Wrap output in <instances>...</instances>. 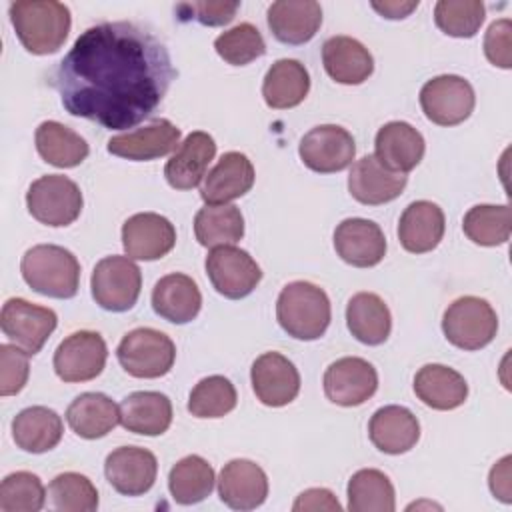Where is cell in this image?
Masks as SVG:
<instances>
[{
  "label": "cell",
  "instance_id": "1",
  "mask_svg": "<svg viewBox=\"0 0 512 512\" xmlns=\"http://www.w3.org/2000/svg\"><path fill=\"white\" fill-rule=\"evenodd\" d=\"M174 78L164 42L120 20L86 28L56 66L52 86L68 114L124 130L152 116Z\"/></svg>",
  "mask_w": 512,
  "mask_h": 512
},
{
  "label": "cell",
  "instance_id": "2",
  "mask_svg": "<svg viewBox=\"0 0 512 512\" xmlns=\"http://www.w3.org/2000/svg\"><path fill=\"white\" fill-rule=\"evenodd\" d=\"M10 22L22 46L36 56L58 52L72 26L70 8L56 0L12 2Z\"/></svg>",
  "mask_w": 512,
  "mask_h": 512
},
{
  "label": "cell",
  "instance_id": "3",
  "mask_svg": "<svg viewBox=\"0 0 512 512\" xmlns=\"http://www.w3.org/2000/svg\"><path fill=\"white\" fill-rule=\"evenodd\" d=\"M332 308L326 292L306 280L290 282L276 300V320L296 340H318L330 324Z\"/></svg>",
  "mask_w": 512,
  "mask_h": 512
},
{
  "label": "cell",
  "instance_id": "4",
  "mask_svg": "<svg viewBox=\"0 0 512 512\" xmlns=\"http://www.w3.org/2000/svg\"><path fill=\"white\" fill-rule=\"evenodd\" d=\"M20 272L34 292L50 298H74L80 286L78 258L56 244H38L28 248L22 256Z\"/></svg>",
  "mask_w": 512,
  "mask_h": 512
},
{
  "label": "cell",
  "instance_id": "5",
  "mask_svg": "<svg viewBox=\"0 0 512 512\" xmlns=\"http://www.w3.org/2000/svg\"><path fill=\"white\" fill-rule=\"evenodd\" d=\"M442 332L456 348L480 350L494 340L498 316L484 298L462 296L444 310Z\"/></svg>",
  "mask_w": 512,
  "mask_h": 512
},
{
  "label": "cell",
  "instance_id": "6",
  "mask_svg": "<svg viewBox=\"0 0 512 512\" xmlns=\"http://www.w3.org/2000/svg\"><path fill=\"white\" fill-rule=\"evenodd\" d=\"M26 206L40 224L58 228L72 224L80 216L84 198L78 184L68 176L46 174L30 184Z\"/></svg>",
  "mask_w": 512,
  "mask_h": 512
},
{
  "label": "cell",
  "instance_id": "7",
  "mask_svg": "<svg viewBox=\"0 0 512 512\" xmlns=\"http://www.w3.org/2000/svg\"><path fill=\"white\" fill-rule=\"evenodd\" d=\"M120 366L134 378H160L168 374L176 360V346L160 330L134 328L118 344Z\"/></svg>",
  "mask_w": 512,
  "mask_h": 512
},
{
  "label": "cell",
  "instance_id": "8",
  "mask_svg": "<svg viewBox=\"0 0 512 512\" xmlns=\"http://www.w3.org/2000/svg\"><path fill=\"white\" fill-rule=\"evenodd\" d=\"M90 290L96 304L108 312L130 310L142 290V274L130 256H106L92 272Z\"/></svg>",
  "mask_w": 512,
  "mask_h": 512
},
{
  "label": "cell",
  "instance_id": "9",
  "mask_svg": "<svg viewBox=\"0 0 512 512\" xmlns=\"http://www.w3.org/2000/svg\"><path fill=\"white\" fill-rule=\"evenodd\" d=\"M56 326L58 316L52 308L32 304L24 298H8L0 312V328L4 336L28 356L42 350Z\"/></svg>",
  "mask_w": 512,
  "mask_h": 512
},
{
  "label": "cell",
  "instance_id": "10",
  "mask_svg": "<svg viewBox=\"0 0 512 512\" xmlns=\"http://www.w3.org/2000/svg\"><path fill=\"white\" fill-rule=\"evenodd\" d=\"M476 104L472 84L456 74H442L428 80L420 90L424 116L438 126H456L468 120Z\"/></svg>",
  "mask_w": 512,
  "mask_h": 512
},
{
  "label": "cell",
  "instance_id": "11",
  "mask_svg": "<svg viewBox=\"0 0 512 512\" xmlns=\"http://www.w3.org/2000/svg\"><path fill=\"white\" fill-rule=\"evenodd\" d=\"M206 274L218 294L230 300L246 298L262 280L256 260L232 244L216 246L206 256Z\"/></svg>",
  "mask_w": 512,
  "mask_h": 512
},
{
  "label": "cell",
  "instance_id": "12",
  "mask_svg": "<svg viewBox=\"0 0 512 512\" xmlns=\"http://www.w3.org/2000/svg\"><path fill=\"white\" fill-rule=\"evenodd\" d=\"M108 348L104 338L92 330H78L66 336L54 352V372L64 382H88L100 376L106 366Z\"/></svg>",
  "mask_w": 512,
  "mask_h": 512
},
{
  "label": "cell",
  "instance_id": "13",
  "mask_svg": "<svg viewBox=\"0 0 512 512\" xmlns=\"http://www.w3.org/2000/svg\"><path fill=\"white\" fill-rule=\"evenodd\" d=\"M298 154L310 170L318 174H332L352 164L356 144L346 128L338 124H320L304 134Z\"/></svg>",
  "mask_w": 512,
  "mask_h": 512
},
{
  "label": "cell",
  "instance_id": "14",
  "mask_svg": "<svg viewBox=\"0 0 512 512\" xmlns=\"http://www.w3.org/2000/svg\"><path fill=\"white\" fill-rule=\"evenodd\" d=\"M322 384L330 402L352 408L374 396L378 388V372L364 358L344 356L326 368Z\"/></svg>",
  "mask_w": 512,
  "mask_h": 512
},
{
  "label": "cell",
  "instance_id": "15",
  "mask_svg": "<svg viewBox=\"0 0 512 512\" xmlns=\"http://www.w3.org/2000/svg\"><path fill=\"white\" fill-rule=\"evenodd\" d=\"M104 474L118 494L142 496L154 486L158 460L146 448L120 446L106 456Z\"/></svg>",
  "mask_w": 512,
  "mask_h": 512
},
{
  "label": "cell",
  "instance_id": "16",
  "mask_svg": "<svg viewBox=\"0 0 512 512\" xmlns=\"http://www.w3.org/2000/svg\"><path fill=\"white\" fill-rule=\"evenodd\" d=\"M174 244V224L156 212L134 214L122 224V246L132 260H160Z\"/></svg>",
  "mask_w": 512,
  "mask_h": 512
},
{
  "label": "cell",
  "instance_id": "17",
  "mask_svg": "<svg viewBox=\"0 0 512 512\" xmlns=\"http://www.w3.org/2000/svg\"><path fill=\"white\" fill-rule=\"evenodd\" d=\"M250 380L256 398L272 408L290 404L300 392V374L280 352H264L258 356L252 364Z\"/></svg>",
  "mask_w": 512,
  "mask_h": 512
},
{
  "label": "cell",
  "instance_id": "18",
  "mask_svg": "<svg viewBox=\"0 0 512 512\" xmlns=\"http://www.w3.org/2000/svg\"><path fill=\"white\" fill-rule=\"evenodd\" d=\"M334 250L350 266L372 268L386 256V236L372 220L346 218L334 230Z\"/></svg>",
  "mask_w": 512,
  "mask_h": 512
},
{
  "label": "cell",
  "instance_id": "19",
  "mask_svg": "<svg viewBox=\"0 0 512 512\" xmlns=\"http://www.w3.org/2000/svg\"><path fill=\"white\" fill-rule=\"evenodd\" d=\"M408 184L404 172H394L380 164L374 154H366L354 162L348 176V192L366 206H378L396 200Z\"/></svg>",
  "mask_w": 512,
  "mask_h": 512
},
{
  "label": "cell",
  "instance_id": "20",
  "mask_svg": "<svg viewBox=\"0 0 512 512\" xmlns=\"http://www.w3.org/2000/svg\"><path fill=\"white\" fill-rule=\"evenodd\" d=\"M218 496L232 510H254L268 496V476L252 460H230L220 470Z\"/></svg>",
  "mask_w": 512,
  "mask_h": 512
},
{
  "label": "cell",
  "instance_id": "21",
  "mask_svg": "<svg viewBox=\"0 0 512 512\" xmlns=\"http://www.w3.org/2000/svg\"><path fill=\"white\" fill-rule=\"evenodd\" d=\"M180 128L166 118H158L152 124L112 136L108 140V152L126 160H154L170 154L180 146Z\"/></svg>",
  "mask_w": 512,
  "mask_h": 512
},
{
  "label": "cell",
  "instance_id": "22",
  "mask_svg": "<svg viewBox=\"0 0 512 512\" xmlns=\"http://www.w3.org/2000/svg\"><path fill=\"white\" fill-rule=\"evenodd\" d=\"M216 156V142L208 132H190L164 166L166 182L176 190H192L206 178L208 164Z\"/></svg>",
  "mask_w": 512,
  "mask_h": 512
},
{
  "label": "cell",
  "instance_id": "23",
  "mask_svg": "<svg viewBox=\"0 0 512 512\" xmlns=\"http://www.w3.org/2000/svg\"><path fill=\"white\" fill-rule=\"evenodd\" d=\"M266 20L276 40L298 46L316 36L322 8L314 0H278L268 6Z\"/></svg>",
  "mask_w": 512,
  "mask_h": 512
},
{
  "label": "cell",
  "instance_id": "24",
  "mask_svg": "<svg viewBox=\"0 0 512 512\" xmlns=\"http://www.w3.org/2000/svg\"><path fill=\"white\" fill-rule=\"evenodd\" d=\"M254 166L242 152H226L206 174L200 196L206 204H226L250 192L254 186Z\"/></svg>",
  "mask_w": 512,
  "mask_h": 512
},
{
  "label": "cell",
  "instance_id": "25",
  "mask_svg": "<svg viewBox=\"0 0 512 512\" xmlns=\"http://www.w3.org/2000/svg\"><path fill=\"white\" fill-rule=\"evenodd\" d=\"M370 442L384 454H404L412 450L420 438L418 418L404 406H382L368 422Z\"/></svg>",
  "mask_w": 512,
  "mask_h": 512
},
{
  "label": "cell",
  "instance_id": "26",
  "mask_svg": "<svg viewBox=\"0 0 512 512\" xmlns=\"http://www.w3.org/2000/svg\"><path fill=\"white\" fill-rule=\"evenodd\" d=\"M376 158L394 172H410L424 158L426 142L422 134L408 122L392 120L376 132Z\"/></svg>",
  "mask_w": 512,
  "mask_h": 512
},
{
  "label": "cell",
  "instance_id": "27",
  "mask_svg": "<svg viewBox=\"0 0 512 512\" xmlns=\"http://www.w3.org/2000/svg\"><path fill=\"white\" fill-rule=\"evenodd\" d=\"M446 230V218L438 204L416 200L406 206L398 222V238L406 252L424 254L434 250Z\"/></svg>",
  "mask_w": 512,
  "mask_h": 512
},
{
  "label": "cell",
  "instance_id": "28",
  "mask_svg": "<svg viewBox=\"0 0 512 512\" xmlns=\"http://www.w3.org/2000/svg\"><path fill=\"white\" fill-rule=\"evenodd\" d=\"M152 308L160 318L172 324H188L202 308L200 288L186 274H166L154 284Z\"/></svg>",
  "mask_w": 512,
  "mask_h": 512
},
{
  "label": "cell",
  "instance_id": "29",
  "mask_svg": "<svg viewBox=\"0 0 512 512\" xmlns=\"http://www.w3.org/2000/svg\"><path fill=\"white\" fill-rule=\"evenodd\" d=\"M322 64L338 84H362L374 72V58L368 48L350 36H332L322 44Z\"/></svg>",
  "mask_w": 512,
  "mask_h": 512
},
{
  "label": "cell",
  "instance_id": "30",
  "mask_svg": "<svg viewBox=\"0 0 512 512\" xmlns=\"http://www.w3.org/2000/svg\"><path fill=\"white\" fill-rule=\"evenodd\" d=\"M120 424L134 434L160 436L172 424V402L162 392H132L120 402Z\"/></svg>",
  "mask_w": 512,
  "mask_h": 512
},
{
  "label": "cell",
  "instance_id": "31",
  "mask_svg": "<svg viewBox=\"0 0 512 512\" xmlns=\"http://www.w3.org/2000/svg\"><path fill=\"white\" fill-rule=\"evenodd\" d=\"M414 394L428 408L454 410L468 398V384L454 368L444 364H426L414 376Z\"/></svg>",
  "mask_w": 512,
  "mask_h": 512
},
{
  "label": "cell",
  "instance_id": "32",
  "mask_svg": "<svg viewBox=\"0 0 512 512\" xmlns=\"http://www.w3.org/2000/svg\"><path fill=\"white\" fill-rule=\"evenodd\" d=\"M62 434V418L46 406L24 408L12 420V438L16 446L30 454H44L56 448Z\"/></svg>",
  "mask_w": 512,
  "mask_h": 512
},
{
  "label": "cell",
  "instance_id": "33",
  "mask_svg": "<svg viewBox=\"0 0 512 512\" xmlns=\"http://www.w3.org/2000/svg\"><path fill=\"white\" fill-rule=\"evenodd\" d=\"M68 426L84 440H96L114 430L120 422V406L102 392L76 396L66 410Z\"/></svg>",
  "mask_w": 512,
  "mask_h": 512
},
{
  "label": "cell",
  "instance_id": "34",
  "mask_svg": "<svg viewBox=\"0 0 512 512\" xmlns=\"http://www.w3.org/2000/svg\"><path fill=\"white\" fill-rule=\"evenodd\" d=\"M346 324L358 342L378 346L390 336L392 316L386 302L378 294L358 292L348 300Z\"/></svg>",
  "mask_w": 512,
  "mask_h": 512
},
{
  "label": "cell",
  "instance_id": "35",
  "mask_svg": "<svg viewBox=\"0 0 512 512\" xmlns=\"http://www.w3.org/2000/svg\"><path fill=\"white\" fill-rule=\"evenodd\" d=\"M310 74L304 64L292 58L276 60L262 82L264 102L274 110L294 108L308 96Z\"/></svg>",
  "mask_w": 512,
  "mask_h": 512
},
{
  "label": "cell",
  "instance_id": "36",
  "mask_svg": "<svg viewBox=\"0 0 512 512\" xmlns=\"http://www.w3.org/2000/svg\"><path fill=\"white\" fill-rule=\"evenodd\" d=\"M34 142L40 158L56 168H74L82 164L90 152L78 132L56 120H44L36 128Z\"/></svg>",
  "mask_w": 512,
  "mask_h": 512
},
{
  "label": "cell",
  "instance_id": "37",
  "mask_svg": "<svg viewBox=\"0 0 512 512\" xmlns=\"http://www.w3.org/2000/svg\"><path fill=\"white\" fill-rule=\"evenodd\" d=\"M214 482L216 474L212 464H208V460L196 454L178 460L168 474V490L174 502L182 506L206 500L214 490Z\"/></svg>",
  "mask_w": 512,
  "mask_h": 512
},
{
  "label": "cell",
  "instance_id": "38",
  "mask_svg": "<svg viewBox=\"0 0 512 512\" xmlns=\"http://www.w3.org/2000/svg\"><path fill=\"white\" fill-rule=\"evenodd\" d=\"M194 234L204 248L236 244L244 236L242 212L232 204H206L194 216Z\"/></svg>",
  "mask_w": 512,
  "mask_h": 512
},
{
  "label": "cell",
  "instance_id": "39",
  "mask_svg": "<svg viewBox=\"0 0 512 512\" xmlns=\"http://www.w3.org/2000/svg\"><path fill=\"white\" fill-rule=\"evenodd\" d=\"M396 494L390 478L376 468H362L348 480L350 512H394Z\"/></svg>",
  "mask_w": 512,
  "mask_h": 512
},
{
  "label": "cell",
  "instance_id": "40",
  "mask_svg": "<svg viewBox=\"0 0 512 512\" xmlns=\"http://www.w3.org/2000/svg\"><path fill=\"white\" fill-rule=\"evenodd\" d=\"M464 234L478 246H500L512 232V212L508 204H476L462 220Z\"/></svg>",
  "mask_w": 512,
  "mask_h": 512
},
{
  "label": "cell",
  "instance_id": "41",
  "mask_svg": "<svg viewBox=\"0 0 512 512\" xmlns=\"http://www.w3.org/2000/svg\"><path fill=\"white\" fill-rule=\"evenodd\" d=\"M238 394L234 384L224 376L202 378L190 392L188 412L196 418H222L236 408Z\"/></svg>",
  "mask_w": 512,
  "mask_h": 512
},
{
  "label": "cell",
  "instance_id": "42",
  "mask_svg": "<svg viewBox=\"0 0 512 512\" xmlns=\"http://www.w3.org/2000/svg\"><path fill=\"white\" fill-rule=\"evenodd\" d=\"M48 496L56 510L94 512L98 508V490L92 480L78 472L58 474L48 484Z\"/></svg>",
  "mask_w": 512,
  "mask_h": 512
},
{
  "label": "cell",
  "instance_id": "43",
  "mask_svg": "<svg viewBox=\"0 0 512 512\" xmlns=\"http://www.w3.org/2000/svg\"><path fill=\"white\" fill-rule=\"evenodd\" d=\"M486 16L480 0H440L434 6L436 26L454 38H472Z\"/></svg>",
  "mask_w": 512,
  "mask_h": 512
},
{
  "label": "cell",
  "instance_id": "44",
  "mask_svg": "<svg viewBox=\"0 0 512 512\" xmlns=\"http://www.w3.org/2000/svg\"><path fill=\"white\" fill-rule=\"evenodd\" d=\"M214 50L224 62L232 66H246L266 54V42L254 24L242 22L222 32L214 40Z\"/></svg>",
  "mask_w": 512,
  "mask_h": 512
},
{
  "label": "cell",
  "instance_id": "45",
  "mask_svg": "<svg viewBox=\"0 0 512 512\" xmlns=\"http://www.w3.org/2000/svg\"><path fill=\"white\" fill-rule=\"evenodd\" d=\"M44 500V484L32 472H12L0 484V512H38Z\"/></svg>",
  "mask_w": 512,
  "mask_h": 512
},
{
  "label": "cell",
  "instance_id": "46",
  "mask_svg": "<svg viewBox=\"0 0 512 512\" xmlns=\"http://www.w3.org/2000/svg\"><path fill=\"white\" fill-rule=\"evenodd\" d=\"M30 376L28 354L16 344L0 346V396L18 394Z\"/></svg>",
  "mask_w": 512,
  "mask_h": 512
},
{
  "label": "cell",
  "instance_id": "47",
  "mask_svg": "<svg viewBox=\"0 0 512 512\" xmlns=\"http://www.w3.org/2000/svg\"><path fill=\"white\" fill-rule=\"evenodd\" d=\"M240 2H184L176 6L180 20H198L204 26H224L234 20Z\"/></svg>",
  "mask_w": 512,
  "mask_h": 512
},
{
  "label": "cell",
  "instance_id": "48",
  "mask_svg": "<svg viewBox=\"0 0 512 512\" xmlns=\"http://www.w3.org/2000/svg\"><path fill=\"white\" fill-rule=\"evenodd\" d=\"M512 22L508 18L494 20L484 36V54L498 68H512Z\"/></svg>",
  "mask_w": 512,
  "mask_h": 512
},
{
  "label": "cell",
  "instance_id": "49",
  "mask_svg": "<svg viewBox=\"0 0 512 512\" xmlns=\"http://www.w3.org/2000/svg\"><path fill=\"white\" fill-rule=\"evenodd\" d=\"M294 512H318V510H328V512H340L342 506L336 500V496L328 488H308L292 504Z\"/></svg>",
  "mask_w": 512,
  "mask_h": 512
},
{
  "label": "cell",
  "instance_id": "50",
  "mask_svg": "<svg viewBox=\"0 0 512 512\" xmlns=\"http://www.w3.org/2000/svg\"><path fill=\"white\" fill-rule=\"evenodd\" d=\"M510 462H512V458L504 456L500 462H496L492 466L490 478H488L492 494L496 498H500L502 502H506V504L512 502V496H510Z\"/></svg>",
  "mask_w": 512,
  "mask_h": 512
},
{
  "label": "cell",
  "instance_id": "51",
  "mask_svg": "<svg viewBox=\"0 0 512 512\" xmlns=\"http://www.w3.org/2000/svg\"><path fill=\"white\" fill-rule=\"evenodd\" d=\"M418 0H412V2H398V0H386V2H372V8L388 18V20H402L406 16H410L416 8H418Z\"/></svg>",
  "mask_w": 512,
  "mask_h": 512
}]
</instances>
